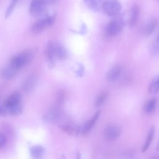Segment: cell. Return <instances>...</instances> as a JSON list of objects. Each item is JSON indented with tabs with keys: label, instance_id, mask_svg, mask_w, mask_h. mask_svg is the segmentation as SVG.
I'll use <instances>...</instances> for the list:
<instances>
[{
	"label": "cell",
	"instance_id": "cell-4",
	"mask_svg": "<svg viewBox=\"0 0 159 159\" xmlns=\"http://www.w3.org/2000/svg\"><path fill=\"white\" fill-rule=\"evenodd\" d=\"M46 0H32L29 6V12L34 17H40L46 12Z\"/></svg>",
	"mask_w": 159,
	"mask_h": 159
},
{
	"label": "cell",
	"instance_id": "cell-18",
	"mask_svg": "<svg viewBox=\"0 0 159 159\" xmlns=\"http://www.w3.org/2000/svg\"><path fill=\"white\" fill-rule=\"evenodd\" d=\"M158 21L156 19H152L148 21L145 25L143 30V33L145 36L150 35L155 30L157 25Z\"/></svg>",
	"mask_w": 159,
	"mask_h": 159
},
{
	"label": "cell",
	"instance_id": "cell-19",
	"mask_svg": "<svg viewBox=\"0 0 159 159\" xmlns=\"http://www.w3.org/2000/svg\"><path fill=\"white\" fill-rule=\"evenodd\" d=\"M44 148L41 145H34L30 149L31 156L35 159L40 158L44 153Z\"/></svg>",
	"mask_w": 159,
	"mask_h": 159
},
{
	"label": "cell",
	"instance_id": "cell-17",
	"mask_svg": "<svg viewBox=\"0 0 159 159\" xmlns=\"http://www.w3.org/2000/svg\"><path fill=\"white\" fill-rule=\"evenodd\" d=\"M60 117V114L58 111L53 109L50 111L49 112L44 115L43 119L48 123H54L56 122Z\"/></svg>",
	"mask_w": 159,
	"mask_h": 159
},
{
	"label": "cell",
	"instance_id": "cell-5",
	"mask_svg": "<svg viewBox=\"0 0 159 159\" xmlns=\"http://www.w3.org/2000/svg\"><path fill=\"white\" fill-rule=\"evenodd\" d=\"M117 17L118 16L115 17L114 19L111 20L107 26L106 31L107 34L110 36L113 37L117 35L123 27L124 22L122 20Z\"/></svg>",
	"mask_w": 159,
	"mask_h": 159
},
{
	"label": "cell",
	"instance_id": "cell-23",
	"mask_svg": "<svg viewBox=\"0 0 159 159\" xmlns=\"http://www.w3.org/2000/svg\"><path fill=\"white\" fill-rule=\"evenodd\" d=\"M157 101L156 99H152L149 100L144 107V110L146 113L147 114H151L154 112L155 110L156 106H157Z\"/></svg>",
	"mask_w": 159,
	"mask_h": 159
},
{
	"label": "cell",
	"instance_id": "cell-30",
	"mask_svg": "<svg viewBox=\"0 0 159 159\" xmlns=\"http://www.w3.org/2000/svg\"><path fill=\"white\" fill-rule=\"evenodd\" d=\"M157 149L158 150H159V143H158V145H157Z\"/></svg>",
	"mask_w": 159,
	"mask_h": 159
},
{
	"label": "cell",
	"instance_id": "cell-26",
	"mask_svg": "<svg viewBox=\"0 0 159 159\" xmlns=\"http://www.w3.org/2000/svg\"><path fill=\"white\" fill-rule=\"evenodd\" d=\"M6 143V137L3 133L0 132V148L3 147L5 145Z\"/></svg>",
	"mask_w": 159,
	"mask_h": 159
},
{
	"label": "cell",
	"instance_id": "cell-13",
	"mask_svg": "<svg viewBox=\"0 0 159 159\" xmlns=\"http://www.w3.org/2000/svg\"><path fill=\"white\" fill-rule=\"evenodd\" d=\"M2 109L3 114H9L11 116L19 115L22 112V107L20 104L11 107L2 106Z\"/></svg>",
	"mask_w": 159,
	"mask_h": 159
},
{
	"label": "cell",
	"instance_id": "cell-27",
	"mask_svg": "<svg viewBox=\"0 0 159 159\" xmlns=\"http://www.w3.org/2000/svg\"><path fill=\"white\" fill-rule=\"evenodd\" d=\"M47 4H53L54 3H55L58 0H46Z\"/></svg>",
	"mask_w": 159,
	"mask_h": 159
},
{
	"label": "cell",
	"instance_id": "cell-8",
	"mask_svg": "<svg viewBox=\"0 0 159 159\" xmlns=\"http://www.w3.org/2000/svg\"><path fill=\"white\" fill-rule=\"evenodd\" d=\"M17 71L18 70L9 63L1 70L0 74L3 79L10 80L16 75Z\"/></svg>",
	"mask_w": 159,
	"mask_h": 159
},
{
	"label": "cell",
	"instance_id": "cell-16",
	"mask_svg": "<svg viewBox=\"0 0 159 159\" xmlns=\"http://www.w3.org/2000/svg\"><path fill=\"white\" fill-rule=\"evenodd\" d=\"M139 12L140 11L139 6L137 4H135L134 6H133L131 9L130 16L129 19V25L130 27H134L136 24L139 19Z\"/></svg>",
	"mask_w": 159,
	"mask_h": 159
},
{
	"label": "cell",
	"instance_id": "cell-20",
	"mask_svg": "<svg viewBox=\"0 0 159 159\" xmlns=\"http://www.w3.org/2000/svg\"><path fill=\"white\" fill-rule=\"evenodd\" d=\"M154 134H155V127H152L150 128L148 133V135L146 139V140L143 144V146L142 148V152H145V151L147 150V149L148 148V147L150 145L151 142L153 140V137H154Z\"/></svg>",
	"mask_w": 159,
	"mask_h": 159
},
{
	"label": "cell",
	"instance_id": "cell-10",
	"mask_svg": "<svg viewBox=\"0 0 159 159\" xmlns=\"http://www.w3.org/2000/svg\"><path fill=\"white\" fill-rule=\"evenodd\" d=\"M122 73V68L120 66L116 65L112 67L107 73L106 78L109 81H116L118 80Z\"/></svg>",
	"mask_w": 159,
	"mask_h": 159
},
{
	"label": "cell",
	"instance_id": "cell-28",
	"mask_svg": "<svg viewBox=\"0 0 159 159\" xmlns=\"http://www.w3.org/2000/svg\"><path fill=\"white\" fill-rule=\"evenodd\" d=\"M152 159H159V155L154 156Z\"/></svg>",
	"mask_w": 159,
	"mask_h": 159
},
{
	"label": "cell",
	"instance_id": "cell-21",
	"mask_svg": "<svg viewBox=\"0 0 159 159\" xmlns=\"http://www.w3.org/2000/svg\"><path fill=\"white\" fill-rule=\"evenodd\" d=\"M60 127L65 132L72 135H78L80 130V128L70 125H61L60 126Z\"/></svg>",
	"mask_w": 159,
	"mask_h": 159
},
{
	"label": "cell",
	"instance_id": "cell-7",
	"mask_svg": "<svg viewBox=\"0 0 159 159\" xmlns=\"http://www.w3.org/2000/svg\"><path fill=\"white\" fill-rule=\"evenodd\" d=\"M55 43L52 41L48 42L45 49V55L48 61L49 67H53L55 65Z\"/></svg>",
	"mask_w": 159,
	"mask_h": 159
},
{
	"label": "cell",
	"instance_id": "cell-1",
	"mask_svg": "<svg viewBox=\"0 0 159 159\" xmlns=\"http://www.w3.org/2000/svg\"><path fill=\"white\" fill-rule=\"evenodd\" d=\"M33 56L34 54L32 50H25L13 57L11 59L9 63L19 70L24 66H25L27 63H29L33 58Z\"/></svg>",
	"mask_w": 159,
	"mask_h": 159
},
{
	"label": "cell",
	"instance_id": "cell-2",
	"mask_svg": "<svg viewBox=\"0 0 159 159\" xmlns=\"http://www.w3.org/2000/svg\"><path fill=\"white\" fill-rule=\"evenodd\" d=\"M102 11L111 17H117L120 12L121 4L117 0H106L103 4Z\"/></svg>",
	"mask_w": 159,
	"mask_h": 159
},
{
	"label": "cell",
	"instance_id": "cell-22",
	"mask_svg": "<svg viewBox=\"0 0 159 159\" xmlns=\"http://www.w3.org/2000/svg\"><path fill=\"white\" fill-rule=\"evenodd\" d=\"M148 91L152 94L157 93L159 91V75L155 76L150 82Z\"/></svg>",
	"mask_w": 159,
	"mask_h": 159
},
{
	"label": "cell",
	"instance_id": "cell-9",
	"mask_svg": "<svg viewBox=\"0 0 159 159\" xmlns=\"http://www.w3.org/2000/svg\"><path fill=\"white\" fill-rule=\"evenodd\" d=\"M21 94L18 91H15L4 101V106L11 107L20 104Z\"/></svg>",
	"mask_w": 159,
	"mask_h": 159
},
{
	"label": "cell",
	"instance_id": "cell-3",
	"mask_svg": "<svg viewBox=\"0 0 159 159\" xmlns=\"http://www.w3.org/2000/svg\"><path fill=\"white\" fill-rule=\"evenodd\" d=\"M55 19V16H51L42 17L37 20L32 26L31 31L34 34H37L51 26Z\"/></svg>",
	"mask_w": 159,
	"mask_h": 159
},
{
	"label": "cell",
	"instance_id": "cell-12",
	"mask_svg": "<svg viewBox=\"0 0 159 159\" xmlns=\"http://www.w3.org/2000/svg\"><path fill=\"white\" fill-rule=\"evenodd\" d=\"M37 83V80L35 76H30L27 78L22 84V89L24 91L29 93L32 91Z\"/></svg>",
	"mask_w": 159,
	"mask_h": 159
},
{
	"label": "cell",
	"instance_id": "cell-29",
	"mask_svg": "<svg viewBox=\"0 0 159 159\" xmlns=\"http://www.w3.org/2000/svg\"><path fill=\"white\" fill-rule=\"evenodd\" d=\"M76 159H81V156H80V153H78L76 155Z\"/></svg>",
	"mask_w": 159,
	"mask_h": 159
},
{
	"label": "cell",
	"instance_id": "cell-24",
	"mask_svg": "<svg viewBox=\"0 0 159 159\" xmlns=\"http://www.w3.org/2000/svg\"><path fill=\"white\" fill-rule=\"evenodd\" d=\"M107 97V93L106 91H102L100 93L98 96L96 97L94 102V105L96 107H99L102 105L105 101L106 100Z\"/></svg>",
	"mask_w": 159,
	"mask_h": 159
},
{
	"label": "cell",
	"instance_id": "cell-6",
	"mask_svg": "<svg viewBox=\"0 0 159 159\" xmlns=\"http://www.w3.org/2000/svg\"><path fill=\"white\" fill-rule=\"evenodd\" d=\"M121 134V129L117 125L107 126L104 131V137L106 140L112 141L116 140Z\"/></svg>",
	"mask_w": 159,
	"mask_h": 159
},
{
	"label": "cell",
	"instance_id": "cell-31",
	"mask_svg": "<svg viewBox=\"0 0 159 159\" xmlns=\"http://www.w3.org/2000/svg\"><path fill=\"white\" fill-rule=\"evenodd\" d=\"M158 42H159V36H158Z\"/></svg>",
	"mask_w": 159,
	"mask_h": 159
},
{
	"label": "cell",
	"instance_id": "cell-11",
	"mask_svg": "<svg viewBox=\"0 0 159 159\" xmlns=\"http://www.w3.org/2000/svg\"><path fill=\"white\" fill-rule=\"evenodd\" d=\"M99 115H100V111H98L94 114V116L89 120H88L84 124L83 127L81 129V133L83 134H86L91 130V129L94 125V124L98 120L99 117Z\"/></svg>",
	"mask_w": 159,
	"mask_h": 159
},
{
	"label": "cell",
	"instance_id": "cell-25",
	"mask_svg": "<svg viewBox=\"0 0 159 159\" xmlns=\"http://www.w3.org/2000/svg\"><path fill=\"white\" fill-rule=\"evenodd\" d=\"M17 1L18 0H11V2L10 3V4L9 5L6 11V14H5V17L7 18L12 13V12L13 11V10L14 9L16 6V4L17 2Z\"/></svg>",
	"mask_w": 159,
	"mask_h": 159
},
{
	"label": "cell",
	"instance_id": "cell-15",
	"mask_svg": "<svg viewBox=\"0 0 159 159\" xmlns=\"http://www.w3.org/2000/svg\"><path fill=\"white\" fill-rule=\"evenodd\" d=\"M55 57L60 60H65L68 57V53L66 50L62 45L55 43Z\"/></svg>",
	"mask_w": 159,
	"mask_h": 159
},
{
	"label": "cell",
	"instance_id": "cell-14",
	"mask_svg": "<svg viewBox=\"0 0 159 159\" xmlns=\"http://www.w3.org/2000/svg\"><path fill=\"white\" fill-rule=\"evenodd\" d=\"M106 0H84L86 6L93 11H98L102 9Z\"/></svg>",
	"mask_w": 159,
	"mask_h": 159
}]
</instances>
